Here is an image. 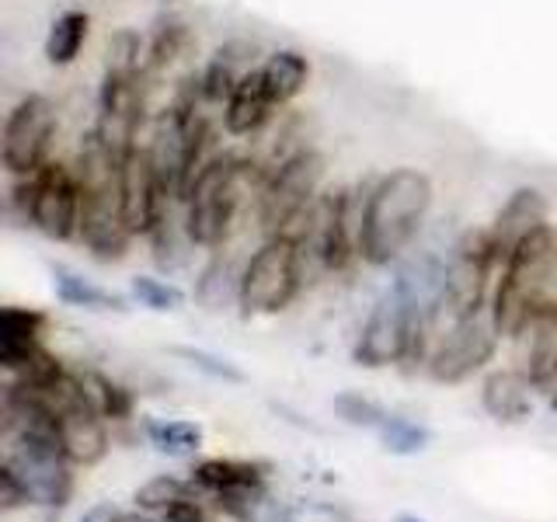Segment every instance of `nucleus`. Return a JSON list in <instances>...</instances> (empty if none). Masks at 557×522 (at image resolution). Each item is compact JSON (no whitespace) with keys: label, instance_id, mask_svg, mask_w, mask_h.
Here are the masks:
<instances>
[{"label":"nucleus","instance_id":"1","mask_svg":"<svg viewBox=\"0 0 557 522\" xmlns=\"http://www.w3.org/2000/svg\"><path fill=\"white\" fill-rule=\"evenodd\" d=\"M435 185L418 167H394L370 182L362 202L359 251L373 269H391L408 254L432 213Z\"/></svg>","mask_w":557,"mask_h":522},{"label":"nucleus","instance_id":"2","mask_svg":"<svg viewBox=\"0 0 557 522\" xmlns=\"http://www.w3.org/2000/svg\"><path fill=\"white\" fill-rule=\"evenodd\" d=\"M261 178H265V171H261V164H251L248 157L223 150L209 157L182 202V220L191 248L220 251L231 240L244 196H248V188L258 196Z\"/></svg>","mask_w":557,"mask_h":522},{"label":"nucleus","instance_id":"3","mask_svg":"<svg viewBox=\"0 0 557 522\" xmlns=\"http://www.w3.org/2000/svg\"><path fill=\"white\" fill-rule=\"evenodd\" d=\"M109 147L98 144L95 133L84 136L77 153V174L84 188L81 209V234L77 240L87 248L95 261H122L129 254V244L136 240L126 223V206H122V171Z\"/></svg>","mask_w":557,"mask_h":522},{"label":"nucleus","instance_id":"4","mask_svg":"<svg viewBox=\"0 0 557 522\" xmlns=\"http://www.w3.org/2000/svg\"><path fill=\"white\" fill-rule=\"evenodd\" d=\"M557 289V226L544 223L530 237H522L505 258L492 293V318L498 335L512 341L533 313L554 300Z\"/></svg>","mask_w":557,"mask_h":522},{"label":"nucleus","instance_id":"5","mask_svg":"<svg viewBox=\"0 0 557 522\" xmlns=\"http://www.w3.org/2000/svg\"><path fill=\"white\" fill-rule=\"evenodd\" d=\"M366 188L348 185H327L318 202L310 206V213L300 220L293 237L300 240L304 261H307V278L310 275H342L362 261L359 251V234H362V202Z\"/></svg>","mask_w":557,"mask_h":522},{"label":"nucleus","instance_id":"6","mask_svg":"<svg viewBox=\"0 0 557 522\" xmlns=\"http://www.w3.org/2000/svg\"><path fill=\"white\" fill-rule=\"evenodd\" d=\"M307 286L304 248L293 234H272L258 244L240 269V318H275L296 303Z\"/></svg>","mask_w":557,"mask_h":522},{"label":"nucleus","instance_id":"7","mask_svg":"<svg viewBox=\"0 0 557 522\" xmlns=\"http://www.w3.org/2000/svg\"><path fill=\"white\" fill-rule=\"evenodd\" d=\"M327 161L321 150L296 147L286 161H278L272 171H265L258 188V226L261 234H293L300 220L310 213V206L327 188L324 185Z\"/></svg>","mask_w":557,"mask_h":522},{"label":"nucleus","instance_id":"8","mask_svg":"<svg viewBox=\"0 0 557 522\" xmlns=\"http://www.w3.org/2000/svg\"><path fill=\"white\" fill-rule=\"evenodd\" d=\"M14 206L22 209L25 223H32L42 237L66 244L81 234L84 188L77 164L49 161L39 171L14 178Z\"/></svg>","mask_w":557,"mask_h":522},{"label":"nucleus","instance_id":"9","mask_svg":"<svg viewBox=\"0 0 557 522\" xmlns=\"http://www.w3.org/2000/svg\"><path fill=\"white\" fill-rule=\"evenodd\" d=\"M147 126V74L144 70L104 66L98 87V119L95 136L115 157L139 147V129Z\"/></svg>","mask_w":557,"mask_h":522},{"label":"nucleus","instance_id":"10","mask_svg":"<svg viewBox=\"0 0 557 522\" xmlns=\"http://www.w3.org/2000/svg\"><path fill=\"white\" fill-rule=\"evenodd\" d=\"M498 341H502V335H498V324L492 318V307H484L463 321H453L443 335L435 338L425 373L435 383L457 387V383L487 370V362H492L498 352Z\"/></svg>","mask_w":557,"mask_h":522},{"label":"nucleus","instance_id":"11","mask_svg":"<svg viewBox=\"0 0 557 522\" xmlns=\"http://www.w3.org/2000/svg\"><path fill=\"white\" fill-rule=\"evenodd\" d=\"M57 129V104L46 95H25L14 104L4 119V133H0V164H4L11 178H25V174L52 161L49 150Z\"/></svg>","mask_w":557,"mask_h":522},{"label":"nucleus","instance_id":"12","mask_svg":"<svg viewBox=\"0 0 557 522\" xmlns=\"http://www.w3.org/2000/svg\"><path fill=\"white\" fill-rule=\"evenodd\" d=\"M119 171H122V206H126L129 231L133 237H150L157 220L164 216V209L178 199H174L161 185V178H157L153 161L144 144L133 147L129 153H122Z\"/></svg>","mask_w":557,"mask_h":522},{"label":"nucleus","instance_id":"13","mask_svg":"<svg viewBox=\"0 0 557 522\" xmlns=\"http://www.w3.org/2000/svg\"><path fill=\"white\" fill-rule=\"evenodd\" d=\"M512 345L516 365L530 376L536 394H557V296L533 313Z\"/></svg>","mask_w":557,"mask_h":522},{"label":"nucleus","instance_id":"14","mask_svg":"<svg viewBox=\"0 0 557 522\" xmlns=\"http://www.w3.org/2000/svg\"><path fill=\"white\" fill-rule=\"evenodd\" d=\"M60 422V439H63V452L74 467H98L112 449V432H109V418H104L91 394L77 405H70L57 414Z\"/></svg>","mask_w":557,"mask_h":522},{"label":"nucleus","instance_id":"15","mask_svg":"<svg viewBox=\"0 0 557 522\" xmlns=\"http://www.w3.org/2000/svg\"><path fill=\"white\" fill-rule=\"evenodd\" d=\"M275 112H278V104L272 101L265 80H261V70L251 66L248 74L237 80L234 95L226 98L223 112H220V126L226 136L248 139V136H258L261 129H265L275 119Z\"/></svg>","mask_w":557,"mask_h":522},{"label":"nucleus","instance_id":"16","mask_svg":"<svg viewBox=\"0 0 557 522\" xmlns=\"http://www.w3.org/2000/svg\"><path fill=\"white\" fill-rule=\"evenodd\" d=\"M544 223H550V199L533 185L516 188L512 196L502 202L495 220L487 223L492 226V237L498 244V251H502V265H505V258L512 254L516 244L522 237H530L533 231H540Z\"/></svg>","mask_w":557,"mask_h":522},{"label":"nucleus","instance_id":"17","mask_svg":"<svg viewBox=\"0 0 557 522\" xmlns=\"http://www.w3.org/2000/svg\"><path fill=\"white\" fill-rule=\"evenodd\" d=\"M533 394L536 387L519 365H502V370H492L481 383V408L495 422L516 425L533 414Z\"/></svg>","mask_w":557,"mask_h":522},{"label":"nucleus","instance_id":"18","mask_svg":"<svg viewBox=\"0 0 557 522\" xmlns=\"http://www.w3.org/2000/svg\"><path fill=\"white\" fill-rule=\"evenodd\" d=\"M258 70H261V80H265L269 95L278 109L293 104L310 84V60L300 49H275L258 63Z\"/></svg>","mask_w":557,"mask_h":522},{"label":"nucleus","instance_id":"19","mask_svg":"<svg viewBox=\"0 0 557 522\" xmlns=\"http://www.w3.org/2000/svg\"><path fill=\"white\" fill-rule=\"evenodd\" d=\"M87 35H91V17H87V11H63L52 17V25L46 32V60L52 66H70L81 49L87 42Z\"/></svg>","mask_w":557,"mask_h":522},{"label":"nucleus","instance_id":"20","mask_svg":"<svg viewBox=\"0 0 557 522\" xmlns=\"http://www.w3.org/2000/svg\"><path fill=\"white\" fill-rule=\"evenodd\" d=\"M191 49V32L178 17H168V22H157L150 39L144 42V74H161V70L174 66L182 57H188Z\"/></svg>","mask_w":557,"mask_h":522},{"label":"nucleus","instance_id":"21","mask_svg":"<svg viewBox=\"0 0 557 522\" xmlns=\"http://www.w3.org/2000/svg\"><path fill=\"white\" fill-rule=\"evenodd\" d=\"M144 435L157 452L174 460L196 457L202 449V428L196 422H188V418H147Z\"/></svg>","mask_w":557,"mask_h":522},{"label":"nucleus","instance_id":"22","mask_svg":"<svg viewBox=\"0 0 557 522\" xmlns=\"http://www.w3.org/2000/svg\"><path fill=\"white\" fill-rule=\"evenodd\" d=\"M52 289L66 303V307H81V310H126V300L115 296L112 289L95 286L91 278H84L77 272H70L63 265L52 269Z\"/></svg>","mask_w":557,"mask_h":522},{"label":"nucleus","instance_id":"23","mask_svg":"<svg viewBox=\"0 0 557 522\" xmlns=\"http://www.w3.org/2000/svg\"><path fill=\"white\" fill-rule=\"evenodd\" d=\"M49 318L35 307H4L0 310V352H17V348L46 345Z\"/></svg>","mask_w":557,"mask_h":522},{"label":"nucleus","instance_id":"24","mask_svg":"<svg viewBox=\"0 0 557 522\" xmlns=\"http://www.w3.org/2000/svg\"><path fill=\"white\" fill-rule=\"evenodd\" d=\"M81 376H84L87 394H91V400H95V408L109 418L112 425L129 422V418L136 414V394L126 387V383L112 380L101 370H81Z\"/></svg>","mask_w":557,"mask_h":522},{"label":"nucleus","instance_id":"25","mask_svg":"<svg viewBox=\"0 0 557 522\" xmlns=\"http://www.w3.org/2000/svg\"><path fill=\"white\" fill-rule=\"evenodd\" d=\"M237 293H240V272H234L231 261H223L220 251H213V261L202 269L199 286H196V300L206 310H223V307H237Z\"/></svg>","mask_w":557,"mask_h":522},{"label":"nucleus","instance_id":"26","mask_svg":"<svg viewBox=\"0 0 557 522\" xmlns=\"http://www.w3.org/2000/svg\"><path fill=\"white\" fill-rule=\"evenodd\" d=\"M376 435L391 457H418L432 443V432L408 414H387V422L376 428Z\"/></svg>","mask_w":557,"mask_h":522},{"label":"nucleus","instance_id":"27","mask_svg":"<svg viewBox=\"0 0 557 522\" xmlns=\"http://www.w3.org/2000/svg\"><path fill=\"white\" fill-rule=\"evenodd\" d=\"M196 492V484H191V477H174V474H157L150 477L147 484H139L136 492V509L139 512H150V515H161L168 505H174L178 498L191 495Z\"/></svg>","mask_w":557,"mask_h":522},{"label":"nucleus","instance_id":"28","mask_svg":"<svg viewBox=\"0 0 557 522\" xmlns=\"http://www.w3.org/2000/svg\"><path fill=\"white\" fill-rule=\"evenodd\" d=\"M331 411L352 428H373L376 432L383 422H387V408L376 405L373 397H366L359 390H342L335 400H331Z\"/></svg>","mask_w":557,"mask_h":522},{"label":"nucleus","instance_id":"29","mask_svg":"<svg viewBox=\"0 0 557 522\" xmlns=\"http://www.w3.org/2000/svg\"><path fill=\"white\" fill-rule=\"evenodd\" d=\"M174 359H182L185 365H191L196 373L209 376V380H220V383H244L248 376H244L240 365H234L231 359H223L216 352H209V348H191V345H174L171 348Z\"/></svg>","mask_w":557,"mask_h":522},{"label":"nucleus","instance_id":"30","mask_svg":"<svg viewBox=\"0 0 557 522\" xmlns=\"http://www.w3.org/2000/svg\"><path fill=\"white\" fill-rule=\"evenodd\" d=\"M129 293H133V300L139 307L157 310V313L178 310L185 303V293L174 286V283H164V278H157V275H133L129 278Z\"/></svg>","mask_w":557,"mask_h":522},{"label":"nucleus","instance_id":"31","mask_svg":"<svg viewBox=\"0 0 557 522\" xmlns=\"http://www.w3.org/2000/svg\"><path fill=\"white\" fill-rule=\"evenodd\" d=\"M28 501V492H25V484L14 477V470L0 463V512H17V509H25Z\"/></svg>","mask_w":557,"mask_h":522},{"label":"nucleus","instance_id":"32","mask_svg":"<svg viewBox=\"0 0 557 522\" xmlns=\"http://www.w3.org/2000/svg\"><path fill=\"white\" fill-rule=\"evenodd\" d=\"M115 522H161V519H157V515H150V512H119L115 515Z\"/></svg>","mask_w":557,"mask_h":522},{"label":"nucleus","instance_id":"33","mask_svg":"<svg viewBox=\"0 0 557 522\" xmlns=\"http://www.w3.org/2000/svg\"><path fill=\"white\" fill-rule=\"evenodd\" d=\"M397 522H425V519H418V515H400Z\"/></svg>","mask_w":557,"mask_h":522}]
</instances>
